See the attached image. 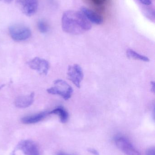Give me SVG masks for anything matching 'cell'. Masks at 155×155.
Segmentation results:
<instances>
[{
  "label": "cell",
  "mask_w": 155,
  "mask_h": 155,
  "mask_svg": "<svg viewBox=\"0 0 155 155\" xmlns=\"http://www.w3.org/2000/svg\"><path fill=\"white\" fill-rule=\"evenodd\" d=\"M62 26L65 32L78 35L90 30L92 25L81 12L69 10L63 14Z\"/></svg>",
  "instance_id": "1"
},
{
  "label": "cell",
  "mask_w": 155,
  "mask_h": 155,
  "mask_svg": "<svg viewBox=\"0 0 155 155\" xmlns=\"http://www.w3.org/2000/svg\"><path fill=\"white\" fill-rule=\"evenodd\" d=\"M47 92L51 94L60 96L64 100H68L72 97L73 89L64 80L57 79L54 82L53 86L48 88Z\"/></svg>",
  "instance_id": "2"
},
{
  "label": "cell",
  "mask_w": 155,
  "mask_h": 155,
  "mask_svg": "<svg viewBox=\"0 0 155 155\" xmlns=\"http://www.w3.org/2000/svg\"><path fill=\"white\" fill-rule=\"evenodd\" d=\"M11 38L15 41H22L31 37L32 32L29 27L21 24L12 25L9 28Z\"/></svg>",
  "instance_id": "3"
},
{
  "label": "cell",
  "mask_w": 155,
  "mask_h": 155,
  "mask_svg": "<svg viewBox=\"0 0 155 155\" xmlns=\"http://www.w3.org/2000/svg\"><path fill=\"white\" fill-rule=\"evenodd\" d=\"M115 143L117 147L126 155H141L139 151L124 137L118 136L115 138Z\"/></svg>",
  "instance_id": "4"
},
{
  "label": "cell",
  "mask_w": 155,
  "mask_h": 155,
  "mask_svg": "<svg viewBox=\"0 0 155 155\" xmlns=\"http://www.w3.org/2000/svg\"><path fill=\"white\" fill-rule=\"evenodd\" d=\"M16 4L20 11L27 16L33 15L38 9V0H16Z\"/></svg>",
  "instance_id": "5"
},
{
  "label": "cell",
  "mask_w": 155,
  "mask_h": 155,
  "mask_svg": "<svg viewBox=\"0 0 155 155\" xmlns=\"http://www.w3.org/2000/svg\"><path fill=\"white\" fill-rule=\"evenodd\" d=\"M67 75V78L72 81L76 87L80 88L84 77L83 69L81 66L77 64L69 66Z\"/></svg>",
  "instance_id": "6"
},
{
  "label": "cell",
  "mask_w": 155,
  "mask_h": 155,
  "mask_svg": "<svg viewBox=\"0 0 155 155\" xmlns=\"http://www.w3.org/2000/svg\"><path fill=\"white\" fill-rule=\"evenodd\" d=\"M29 67L41 75H46L49 69V62L45 59L35 57L27 62Z\"/></svg>",
  "instance_id": "7"
},
{
  "label": "cell",
  "mask_w": 155,
  "mask_h": 155,
  "mask_svg": "<svg viewBox=\"0 0 155 155\" xmlns=\"http://www.w3.org/2000/svg\"><path fill=\"white\" fill-rule=\"evenodd\" d=\"M16 148L21 151L24 155H40L37 146L31 140L21 141L17 145Z\"/></svg>",
  "instance_id": "8"
},
{
  "label": "cell",
  "mask_w": 155,
  "mask_h": 155,
  "mask_svg": "<svg viewBox=\"0 0 155 155\" xmlns=\"http://www.w3.org/2000/svg\"><path fill=\"white\" fill-rule=\"evenodd\" d=\"M81 12L91 23L101 25L103 22V19L101 15L87 7H81Z\"/></svg>",
  "instance_id": "9"
},
{
  "label": "cell",
  "mask_w": 155,
  "mask_h": 155,
  "mask_svg": "<svg viewBox=\"0 0 155 155\" xmlns=\"http://www.w3.org/2000/svg\"><path fill=\"white\" fill-rule=\"evenodd\" d=\"M34 97V93L26 95L20 96L15 99V105L18 108H24L29 107L33 103Z\"/></svg>",
  "instance_id": "10"
},
{
  "label": "cell",
  "mask_w": 155,
  "mask_h": 155,
  "mask_svg": "<svg viewBox=\"0 0 155 155\" xmlns=\"http://www.w3.org/2000/svg\"><path fill=\"white\" fill-rule=\"evenodd\" d=\"M48 115H49V112L45 111L38 114L26 116L21 119V122L25 124H36L44 119Z\"/></svg>",
  "instance_id": "11"
},
{
  "label": "cell",
  "mask_w": 155,
  "mask_h": 155,
  "mask_svg": "<svg viewBox=\"0 0 155 155\" xmlns=\"http://www.w3.org/2000/svg\"><path fill=\"white\" fill-rule=\"evenodd\" d=\"M49 114H56L58 115L60 121L62 123L67 122L69 117V114L63 107L59 106L49 112Z\"/></svg>",
  "instance_id": "12"
},
{
  "label": "cell",
  "mask_w": 155,
  "mask_h": 155,
  "mask_svg": "<svg viewBox=\"0 0 155 155\" xmlns=\"http://www.w3.org/2000/svg\"><path fill=\"white\" fill-rule=\"evenodd\" d=\"M126 53V55L129 59H135L144 62H149L150 61V59L148 57L139 54L132 49H128Z\"/></svg>",
  "instance_id": "13"
},
{
  "label": "cell",
  "mask_w": 155,
  "mask_h": 155,
  "mask_svg": "<svg viewBox=\"0 0 155 155\" xmlns=\"http://www.w3.org/2000/svg\"><path fill=\"white\" fill-rule=\"evenodd\" d=\"M37 28L40 32L45 34L49 31V26L46 21L42 19L39 20L37 22Z\"/></svg>",
  "instance_id": "14"
},
{
  "label": "cell",
  "mask_w": 155,
  "mask_h": 155,
  "mask_svg": "<svg viewBox=\"0 0 155 155\" xmlns=\"http://www.w3.org/2000/svg\"><path fill=\"white\" fill-rule=\"evenodd\" d=\"M144 14L145 16L152 21L154 22L155 13L154 9L152 8H146L144 9Z\"/></svg>",
  "instance_id": "15"
},
{
  "label": "cell",
  "mask_w": 155,
  "mask_h": 155,
  "mask_svg": "<svg viewBox=\"0 0 155 155\" xmlns=\"http://www.w3.org/2000/svg\"><path fill=\"white\" fill-rule=\"evenodd\" d=\"M146 155H155L154 147L149 148L147 151Z\"/></svg>",
  "instance_id": "16"
},
{
  "label": "cell",
  "mask_w": 155,
  "mask_h": 155,
  "mask_svg": "<svg viewBox=\"0 0 155 155\" xmlns=\"http://www.w3.org/2000/svg\"><path fill=\"white\" fill-rule=\"evenodd\" d=\"M143 4L146 5H149L152 4V0H139Z\"/></svg>",
  "instance_id": "17"
},
{
  "label": "cell",
  "mask_w": 155,
  "mask_h": 155,
  "mask_svg": "<svg viewBox=\"0 0 155 155\" xmlns=\"http://www.w3.org/2000/svg\"><path fill=\"white\" fill-rule=\"evenodd\" d=\"M94 3L96 5H102L105 2L106 0H92Z\"/></svg>",
  "instance_id": "18"
},
{
  "label": "cell",
  "mask_w": 155,
  "mask_h": 155,
  "mask_svg": "<svg viewBox=\"0 0 155 155\" xmlns=\"http://www.w3.org/2000/svg\"><path fill=\"white\" fill-rule=\"evenodd\" d=\"M88 151H89L90 153H91L92 154L94 155H99L98 152H97L96 150H95V149H89V150H88Z\"/></svg>",
  "instance_id": "19"
},
{
  "label": "cell",
  "mask_w": 155,
  "mask_h": 155,
  "mask_svg": "<svg viewBox=\"0 0 155 155\" xmlns=\"http://www.w3.org/2000/svg\"><path fill=\"white\" fill-rule=\"evenodd\" d=\"M151 91H152V92L153 93H155V82L154 81H152V82H151Z\"/></svg>",
  "instance_id": "20"
},
{
  "label": "cell",
  "mask_w": 155,
  "mask_h": 155,
  "mask_svg": "<svg viewBox=\"0 0 155 155\" xmlns=\"http://www.w3.org/2000/svg\"><path fill=\"white\" fill-rule=\"evenodd\" d=\"M13 0H0V2H2L5 3L6 4H9L12 2Z\"/></svg>",
  "instance_id": "21"
},
{
  "label": "cell",
  "mask_w": 155,
  "mask_h": 155,
  "mask_svg": "<svg viewBox=\"0 0 155 155\" xmlns=\"http://www.w3.org/2000/svg\"><path fill=\"white\" fill-rule=\"evenodd\" d=\"M56 155H71L70 154H68L66 153H63V152H59L58 153L56 154Z\"/></svg>",
  "instance_id": "22"
},
{
  "label": "cell",
  "mask_w": 155,
  "mask_h": 155,
  "mask_svg": "<svg viewBox=\"0 0 155 155\" xmlns=\"http://www.w3.org/2000/svg\"><path fill=\"white\" fill-rule=\"evenodd\" d=\"M5 85L3 84V85H0V90H1V89H2V88H3V87H4Z\"/></svg>",
  "instance_id": "23"
}]
</instances>
